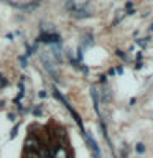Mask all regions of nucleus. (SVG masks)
<instances>
[{"label": "nucleus", "mask_w": 153, "mask_h": 158, "mask_svg": "<svg viewBox=\"0 0 153 158\" xmlns=\"http://www.w3.org/2000/svg\"><path fill=\"white\" fill-rule=\"evenodd\" d=\"M41 147V142L36 137H26L25 140V150L26 152H38Z\"/></svg>", "instance_id": "f03ea898"}, {"label": "nucleus", "mask_w": 153, "mask_h": 158, "mask_svg": "<svg viewBox=\"0 0 153 158\" xmlns=\"http://www.w3.org/2000/svg\"><path fill=\"white\" fill-rule=\"evenodd\" d=\"M25 158H40L38 152H25Z\"/></svg>", "instance_id": "20e7f679"}, {"label": "nucleus", "mask_w": 153, "mask_h": 158, "mask_svg": "<svg viewBox=\"0 0 153 158\" xmlns=\"http://www.w3.org/2000/svg\"><path fill=\"white\" fill-rule=\"evenodd\" d=\"M137 153H143L145 152V145H143V143H137Z\"/></svg>", "instance_id": "39448f33"}, {"label": "nucleus", "mask_w": 153, "mask_h": 158, "mask_svg": "<svg viewBox=\"0 0 153 158\" xmlns=\"http://www.w3.org/2000/svg\"><path fill=\"white\" fill-rule=\"evenodd\" d=\"M38 41H43V43H54V45H58V43H61V38L58 35H54V33H43V35L38 38Z\"/></svg>", "instance_id": "7ed1b4c3"}, {"label": "nucleus", "mask_w": 153, "mask_h": 158, "mask_svg": "<svg viewBox=\"0 0 153 158\" xmlns=\"http://www.w3.org/2000/svg\"><path fill=\"white\" fill-rule=\"evenodd\" d=\"M50 148V155L51 158H69V153H68V150L64 147H61L59 143H54V147L51 145Z\"/></svg>", "instance_id": "f257e3e1"}]
</instances>
